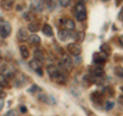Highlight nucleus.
<instances>
[{
	"label": "nucleus",
	"mask_w": 123,
	"mask_h": 116,
	"mask_svg": "<svg viewBox=\"0 0 123 116\" xmlns=\"http://www.w3.org/2000/svg\"><path fill=\"white\" fill-rule=\"evenodd\" d=\"M47 73L49 77L53 80L55 82L59 83V84H65L67 82V77L64 73H62V71L59 68L55 67V66H48L47 67Z\"/></svg>",
	"instance_id": "f257e3e1"
},
{
	"label": "nucleus",
	"mask_w": 123,
	"mask_h": 116,
	"mask_svg": "<svg viewBox=\"0 0 123 116\" xmlns=\"http://www.w3.org/2000/svg\"><path fill=\"white\" fill-rule=\"evenodd\" d=\"M11 33V26L8 22L0 19V36L2 38H6Z\"/></svg>",
	"instance_id": "f03ea898"
},
{
	"label": "nucleus",
	"mask_w": 123,
	"mask_h": 116,
	"mask_svg": "<svg viewBox=\"0 0 123 116\" xmlns=\"http://www.w3.org/2000/svg\"><path fill=\"white\" fill-rule=\"evenodd\" d=\"M67 48H68L69 53L72 55V56H75V57L79 56L80 53H81V52H82L81 45L78 44V43H70V44H68Z\"/></svg>",
	"instance_id": "7ed1b4c3"
},
{
	"label": "nucleus",
	"mask_w": 123,
	"mask_h": 116,
	"mask_svg": "<svg viewBox=\"0 0 123 116\" xmlns=\"http://www.w3.org/2000/svg\"><path fill=\"white\" fill-rule=\"evenodd\" d=\"M108 56L107 53L103 52H95L93 53V63L97 64V65H102L104 64L108 59Z\"/></svg>",
	"instance_id": "20e7f679"
},
{
	"label": "nucleus",
	"mask_w": 123,
	"mask_h": 116,
	"mask_svg": "<svg viewBox=\"0 0 123 116\" xmlns=\"http://www.w3.org/2000/svg\"><path fill=\"white\" fill-rule=\"evenodd\" d=\"M44 8V2L42 0H32L31 2V9L36 13H41Z\"/></svg>",
	"instance_id": "39448f33"
},
{
	"label": "nucleus",
	"mask_w": 123,
	"mask_h": 116,
	"mask_svg": "<svg viewBox=\"0 0 123 116\" xmlns=\"http://www.w3.org/2000/svg\"><path fill=\"white\" fill-rule=\"evenodd\" d=\"M62 65L67 71H71L73 69V62L68 55H64L63 59H62Z\"/></svg>",
	"instance_id": "423d86ee"
},
{
	"label": "nucleus",
	"mask_w": 123,
	"mask_h": 116,
	"mask_svg": "<svg viewBox=\"0 0 123 116\" xmlns=\"http://www.w3.org/2000/svg\"><path fill=\"white\" fill-rule=\"evenodd\" d=\"M89 73H90V76L92 77H101L104 75V69L99 66H95V67H90L89 68Z\"/></svg>",
	"instance_id": "0eeeda50"
},
{
	"label": "nucleus",
	"mask_w": 123,
	"mask_h": 116,
	"mask_svg": "<svg viewBox=\"0 0 123 116\" xmlns=\"http://www.w3.org/2000/svg\"><path fill=\"white\" fill-rule=\"evenodd\" d=\"M71 37H73V35L71 34V31L66 30V29L60 30V31H59V38H60V40L66 41V40H68V39H70Z\"/></svg>",
	"instance_id": "6e6552de"
},
{
	"label": "nucleus",
	"mask_w": 123,
	"mask_h": 116,
	"mask_svg": "<svg viewBox=\"0 0 123 116\" xmlns=\"http://www.w3.org/2000/svg\"><path fill=\"white\" fill-rule=\"evenodd\" d=\"M29 38V33L25 28H21L18 31V39L20 41H26Z\"/></svg>",
	"instance_id": "1a4fd4ad"
},
{
	"label": "nucleus",
	"mask_w": 123,
	"mask_h": 116,
	"mask_svg": "<svg viewBox=\"0 0 123 116\" xmlns=\"http://www.w3.org/2000/svg\"><path fill=\"white\" fill-rule=\"evenodd\" d=\"M62 23H63V25L65 26L66 30L73 31L75 29V23L73 20H71V19H64V20L62 21Z\"/></svg>",
	"instance_id": "9d476101"
},
{
	"label": "nucleus",
	"mask_w": 123,
	"mask_h": 116,
	"mask_svg": "<svg viewBox=\"0 0 123 116\" xmlns=\"http://www.w3.org/2000/svg\"><path fill=\"white\" fill-rule=\"evenodd\" d=\"M13 4H14V0H2L1 2L2 8L5 10H10L13 7Z\"/></svg>",
	"instance_id": "9b49d317"
},
{
	"label": "nucleus",
	"mask_w": 123,
	"mask_h": 116,
	"mask_svg": "<svg viewBox=\"0 0 123 116\" xmlns=\"http://www.w3.org/2000/svg\"><path fill=\"white\" fill-rule=\"evenodd\" d=\"M75 13L80 14V13H86V8L83 2H78L75 5Z\"/></svg>",
	"instance_id": "f8f14e48"
},
{
	"label": "nucleus",
	"mask_w": 123,
	"mask_h": 116,
	"mask_svg": "<svg viewBox=\"0 0 123 116\" xmlns=\"http://www.w3.org/2000/svg\"><path fill=\"white\" fill-rule=\"evenodd\" d=\"M90 98L92 100V102H94V103H102L103 102V95L101 94L99 91H94V92H92L91 96H90Z\"/></svg>",
	"instance_id": "ddd939ff"
},
{
	"label": "nucleus",
	"mask_w": 123,
	"mask_h": 116,
	"mask_svg": "<svg viewBox=\"0 0 123 116\" xmlns=\"http://www.w3.org/2000/svg\"><path fill=\"white\" fill-rule=\"evenodd\" d=\"M28 30L32 33H36L40 30V24L38 22H31L28 26Z\"/></svg>",
	"instance_id": "4468645a"
},
{
	"label": "nucleus",
	"mask_w": 123,
	"mask_h": 116,
	"mask_svg": "<svg viewBox=\"0 0 123 116\" xmlns=\"http://www.w3.org/2000/svg\"><path fill=\"white\" fill-rule=\"evenodd\" d=\"M42 32H43V34L45 36H48L50 37L53 35V31H52V28L51 26L49 24H44L43 27H42Z\"/></svg>",
	"instance_id": "2eb2a0df"
},
{
	"label": "nucleus",
	"mask_w": 123,
	"mask_h": 116,
	"mask_svg": "<svg viewBox=\"0 0 123 116\" xmlns=\"http://www.w3.org/2000/svg\"><path fill=\"white\" fill-rule=\"evenodd\" d=\"M28 40L32 45H39L40 42H41L40 37L38 35H36V34H32V35H30L29 38H28Z\"/></svg>",
	"instance_id": "dca6fc26"
},
{
	"label": "nucleus",
	"mask_w": 123,
	"mask_h": 116,
	"mask_svg": "<svg viewBox=\"0 0 123 116\" xmlns=\"http://www.w3.org/2000/svg\"><path fill=\"white\" fill-rule=\"evenodd\" d=\"M1 70L3 72V73H1V74H3L5 77H7V78H12V77L14 76L13 75V71L11 70L9 67H7V66H4V67H3Z\"/></svg>",
	"instance_id": "f3484780"
},
{
	"label": "nucleus",
	"mask_w": 123,
	"mask_h": 116,
	"mask_svg": "<svg viewBox=\"0 0 123 116\" xmlns=\"http://www.w3.org/2000/svg\"><path fill=\"white\" fill-rule=\"evenodd\" d=\"M34 58L37 62H43L44 61V55L40 49H36L35 52H34Z\"/></svg>",
	"instance_id": "a211bd4d"
},
{
	"label": "nucleus",
	"mask_w": 123,
	"mask_h": 116,
	"mask_svg": "<svg viewBox=\"0 0 123 116\" xmlns=\"http://www.w3.org/2000/svg\"><path fill=\"white\" fill-rule=\"evenodd\" d=\"M9 82L7 77H5L3 74H0V87H8Z\"/></svg>",
	"instance_id": "6ab92c4d"
},
{
	"label": "nucleus",
	"mask_w": 123,
	"mask_h": 116,
	"mask_svg": "<svg viewBox=\"0 0 123 116\" xmlns=\"http://www.w3.org/2000/svg\"><path fill=\"white\" fill-rule=\"evenodd\" d=\"M29 65H30V67L31 69H33L34 71H38V70H40L41 67H40V65H39V62H37L36 60H32V61H30L29 62Z\"/></svg>",
	"instance_id": "aec40b11"
},
{
	"label": "nucleus",
	"mask_w": 123,
	"mask_h": 116,
	"mask_svg": "<svg viewBox=\"0 0 123 116\" xmlns=\"http://www.w3.org/2000/svg\"><path fill=\"white\" fill-rule=\"evenodd\" d=\"M20 51H21L22 57L24 58V59H28L29 56H30V52H29V51H28V48H27V46L21 45V46H20Z\"/></svg>",
	"instance_id": "412c9836"
},
{
	"label": "nucleus",
	"mask_w": 123,
	"mask_h": 116,
	"mask_svg": "<svg viewBox=\"0 0 123 116\" xmlns=\"http://www.w3.org/2000/svg\"><path fill=\"white\" fill-rule=\"evenodd\" d=\"M101 52H105V53H107V55H109V53H111V46L108 44V43H103L102 45H101Z\"/></svg>",
	"instance_id": "4be33fe9"
},
{
	"label": "nucleus",
	"mask_w": 123,
	"mask_h": 116,
	"mask_svg": "<svg viewBox=\"0 0 123 116\" xmlns=\"http://www.w3.org/2000/svg\"><path fill=\"white\" fill-rule=\"evenodd\" d=\"M114 72H115V75H116V76H118L119 78L123 79V68L122 67H119V66L115 67Z\"/></svg>",
	"instance_id": "5701e85b"
},
{
	"label": "nucleus",
	"mask_w": 123,
	"mask_h": 116,
	"mask_svg": "<svg viewBox=\"0 0 123 116\" xmlns=\"http://www.w3.org/2000/svg\"><path fill=\"white\" fill-rule=\"evenodd\" d=\"M84 37H85V34H84L83 32H77L75 34V36H74L75 40L77 42H82L84 40Z\"/></svg>",
	"instance_id": "b1692460"
},
{
	"label": "nucleus",
	"mask_w": 123,
	"mask_h": 116,
	"mask_svg": "<svg viewBox=\"0 0 123 116\" xmlns=\"http://www.w3.org/2000/svg\"><path fill=\"white\" fill-rule=\"evenodd\" d=\"M76 19L79 22H83L87 19V13H80V14H76Z\"/></svg>",
	"instance_id": "393cba45"
},
{
	"label": "nucleus",
	"mask_w": 123,
	"mask_h": 116,
	"mask_svg": "<svg viewBox=\"0 0 123 116\" xmlns=\"http://www.w3.org/2000/svg\"><path fill=\"white\" fill-rule=\"evenodd\" d=\"M59 1H60V4L63 7H68L71 4V0H59Z\"/></svg>",
	"instance_id": "a878e982"
},
{
	"label": "nucleus",
	"mask_w": 123,
	"mask_h": 116,
	"mask_svg": "<svg viewBox=\"0 0 123 116\" xmlns=\"http://www.w3.org/2000/svg\"><path fill=\"white\" fill-rule=\"evenodd\" d=\"M113 108H114V102L113 101H108L106 103V110L110 111V110H112Z\"/></svg>",
	"instance_id": "bb28decb"
},
{
	"label": "nucleus",
	"mask_w": 123,
	"mask_h": 116,
	"mask_svg": "<svg viewBox=\"0 0 123 116\" xmlns=\"http://www.w3.org/2000/svg\"><path fill=\"white\" fill-rule=\"evenodd\" d=\"M37 90H41V88H40L39 86L35 85V84H34V85H32V86H31V87L29 88V90H28V91L32 92V94H33V92H36Z\"/></svg>",
	"instance_id": "cd10ccee"
},
{
	"label": "nucleus",
	"mask_w": 123,
	"mask_h": 116,
	"mask_svg": "<svg viewBox=\"0 0 123 116\" xmlns=\"http://www.w3.org/2000/svg\"><path fill=\"white\" fill-rule=\"evenodd\" d=\"M25 20H27V21H32V20H34V14H32L31 13H25Z\"/></svg>",
	"instance_id": "c85d7f7f"
},
{
	"label": "nucleus",
	"mask_w": 123,
	"mask_h": 116,
	"mask_svg": "<svg viewBox=\"0 0 123 116\" xmlns=\"http://www.w3.org/2000/svg\"><path fill=\"white\" fill-rule=\"evenodd\" d=\"M4 116H18V113L15 110H10V111L7 112Z\"/></svg>",
	"instance_id": "c756f323"
},
{
	"label": "nucleus",
	"mask_w": 123,
	"mask_h": 116,
	"mask_svg": "<svg viewBox=\"0 0 123 116\" xmlns=\"http://www.w3.org/2000/svg\"><path fill=\"white\" fill-rule=\"evenodd\" d=\"M83 109H84V111H85V113L87 114V116H97V115H95V114H94L92 111H90V110L86 109V108H83Z\"/></svg>",
	"instance_id": "7c9ffc66"
},
{
	"label": "nucleus",
	"mask_w": 123,
	"mask_h": 116,
	"mask_svg": "<svg viewBox=\"0 0 123 116\" xmlns=\"http://www.w3.org/2000/svg\"><path fill=\"white\" fill-rule=\"evenodd\" d=\"M5 96H6V94L2 90V88L0 87V100H1V99H4V98H5Z\"/></svg>",
	"instance_id": "2f4dec72"
},
{
	"label": "nucleus",
	"mask_w": 123,
	"mask_h": 116,
	"mask_svg": "<svg viewBox=\"0 0 123 116\" xmlns=\"http://www.w3.org/2000/svg\"><path fill=\"white\" fill-rule=\"evenodd\" d=\"M20 110H21V112H23V113H26V112H27V109H26L25 106H21L20 107Z\"/></svg>",
	"instance_id": "473e14b6"
},
{
	"label": "nucleus",
	"mask_w": 123,
	"mask_h": 116,
	"mask_svg": "<svg viewBox=\"0 0 123 116\" xmlns=\"http://www.w3.org/2000/svg\"><path fill=\"white\" fill-rule=\"evenodd\" d=\"M119 43H120V45L123 47V35L119 37Z\"/></svg>",
	"instance_id": "72a5a7b5"
},
{
	"label": "nucleus",
	"mask_w": 123,
	"mask_h": 116,
	"mask_svg": "<svg viewBox=\"0 0 123 116\" xmlns=\"http://www.w3.org/2000/svg\"><path fill=\"white\" fill-rule=\"evenodd\" d=\"M119 19L123 21V7H122V9H121V11H120V14H119Z\"/></svg>",
	"instance_id": "f704fd0d"
},
{
	"label": "nucleus",
	"mask_w": 123,
	"mask_h": 116,
	"mask_svg": "<svg viewBox=\"0 0 123 116\" xmlns=\"http://www.w3.org/2000/svg\"><path fill=\"white\" fill-rule=\"evenodd\" d=\"M119 102H120L122 105H123V96H120V97H119Z\"/></svg>",
	"instance_id": "c9c22d12"
},
{
	"label": "nucleus",
	"mask_w": 123,
	"mask_h": 116,
	"mask_svg": "<svg viewBox=\"0 0 123 116\" xmlns=\"http://www.w3.org/2000/svg\"><path fill=\"white\" fill-rule=\"evenodd\" d=\"M2 107H3V100L1 99V100H0V110H1Z\"/></svg>",
	"instance_id": "e433bc0d"
},
{
	"label": "nucleus",
	"mask_w": 123,
	"mask_h": 116,
	"mask_svg": "<svg viewBox=\"0 0 123 116\" xmlns=\"http://www.w3.org/2000/svg\"><path fill=\"white\" fill-rule=\"evenodd\" d=\"M52 0H43V2H46V3H50Z\"/></svg>",
	"instance_id": "4c0bfd02"
},
{
	"label": "nucleus",
	"mask_w": 123,
	"mask_h": 116,
	"mask_svg": "<svg viewBox=\"0 0 123 116\" xmlns=\"http://www.w3.org/2000/svg\"><path fill=\"white\" fill-rule=\"evenodd\" d=\"M103 2H108V1H110V0H102Z\"/></svg>",
	"instance_id": "58836bf2"
},
{
	"label": "nucleus",
	"mask_w": 123,
	"mask_h": 116,
	"mask_svg": "<svg viewBox=\"0 0 123 116\" xmlns=\"http://www.w3.org/2000/svg\"><path fill=\"white\" fill-rule=\"evenodd\" d=\"M84 1H86V0H80V2H84Z\"/></svg>",
	"instance_id": "ea45409f"
},
{
	"label": "nucleus",
	"mask_w": 123,
	"mask_h": 116,
	"mask_svg": "<svg viewBox=\"0 0 123 116\" xmlns=\"http://www.w3.org/2000/svg\"><path fill=\"white\" fill-rule=\"evenodd\" d=\"M121 91H123V86H121Z\"/></svg>",
	"instance_id": "a19ab883"
}]
</instances>
